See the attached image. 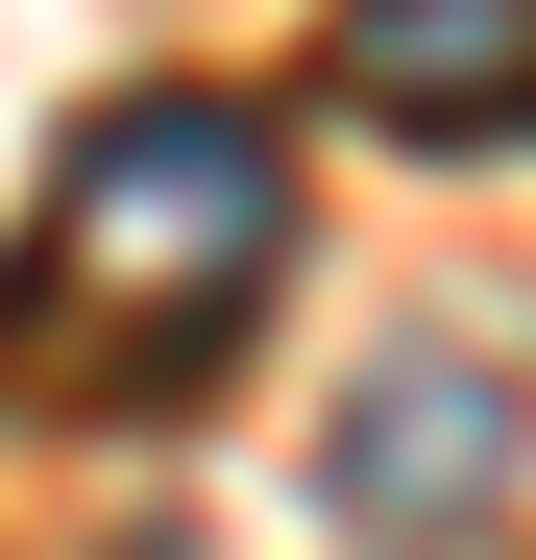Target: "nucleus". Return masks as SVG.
I'll return each instance as SVG.
<instances>
[{
    "instance_id": "obj_1",
    "label": "nucleus",
    "mask_w": 536,
    "mask_h": 560,
    "mask_svg": "<svg viewBox=\"0 0 536 560\" xmlns=\"http://www.w3.org/2000/svg\"><path fill=\"white\" fill-rule=\"evenodd\" d=\"M293 293V147L244 98H98L0 244V365L49 415H196Z\"/></svg>"
},
{
    "instance_id": "obj_2",
    "label": "nucleus",
    "mask_w": 536,
    "mask_h": 560,
    "mask_svg": "<svg viewBox=\"0 0 536 560\" xmlns=\"http://www.w3.org/2000/svg\"><path fill=\"white\" fill-rule=\"evenodd\" d=\"M512 488H536V390H512L488 317H415V341L341 365V415H317V512L366 536V560H464V536H512Z\"/></svg>"
},
{
    "instance_id": "obj_3",
    "label": "nucleus",
    "mask_w": 536,
    "mask_h": 560,
    "mask_svg": "<svg viewBox=\"0 0 536 560\" xmlns=\"http://www.w3.org/2000/svg\"><path fill=\"white\" fill-rule=\"evenodd\" d=\"M341 122H366V147H439V171H464V147H536V0H341Z\"/></svg>"
}]
</instances>
